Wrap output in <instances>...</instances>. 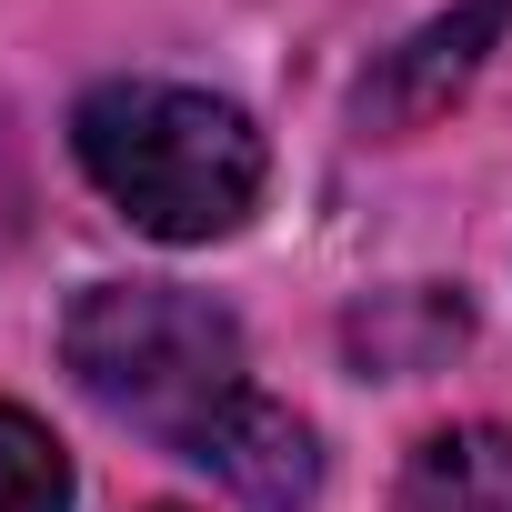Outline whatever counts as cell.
Here are the masks:
<instances>
[{
	"label": "cell",
	"mask_w": 512,
	"mask_h": 512,
	"mask_svg": "<svg viewBox=\"0 0 512 512\" xmlns=\"http://www.w3.org/2000/svg\"><path fill=\"white\" fill-rule=\"evenodd\" d=\"M0 512H71V452L21 402H0Z\"/></svg>",
	"instance_id": "cell-6"
},
{
	"label": "cell",
	"mask_w": 512,
	"mask_h": 512,
	"mask_svg": "<svg viewBox=\"0 0 512 512\" xmlns=\"http://www.w3.org/2000/svg\"><path fill=\"white\" fill-rule=\"evenodd\" d=\"M382 512H512V432L502 422H442V432H422Z\"/></svg>",
	"instance_id": "cell-5"
},
{
	"label": "cell",
	"mask_w": 512,
	"mask_h": 512,
	"mask_svg": "<svg viewBox=\"0 0 512 512\" xmlns=\"http://www.w3.org/2000/svg\"><path fill=\"white\" fill-rule=\"evenodd\" d=\"M161 512H171V502H161Z\"/></svg>",
	"instance_id": "cell-7"
},
{
	"label": "cell",
	"mask_w": 512,
	"mask_h": 512,
	"mask_svg": "<svg viewBox=\"0 0 512 512\" xmlns=\"http://www.w3.org/2000/svg\"><path fill=\"white\" fill-rule=\"evenodd\" d=\"M201 472L231 482L251 512H302V502L322 492V442H312V422H302L292 402L251 392V402L221 422V442L201 452Z\"/></svg>",
	"instance_id": "cell-4"
},
{
	"label": "cell",
	"mask_w": 512,
	"mask_h": 512,
	"mask_svg": "<svg viewBox=\"0 0 512 512\" xmlns=\"http://www.w3.org/2000/svg\"><path fill=\"white\" fill-rule=\"evenodd\" d=\"M61 362L111 422L171 442L181 462H201L221 422L251 402L241 322L181 282H91L61 312Z\"/></svg>",
	"instance_id": "cell-1"
},
{
	"label": "cell",
	"mask_w": 512,
	"mask_h": 512,
	"mask_svg": "<svg viewBox=\"0 0 512 512\" xmlns=\"http://www.w3.org/2000/svg\"><path fill=\"white\" fill-rule=\"evenodd\" d=\"M91 191L151 241H221L262 201V131L241 101L191 81H101L71 111Z\"/></svg>",
	"instance_id": "cell-2"
},
{
	"label": "cell",
	"mask_w": 512,
	"mask_h": 512,
	"mask_svg": "<svg viewBox=\"0 0 512 512\" xmlns=\"http://www.w3.org/2000/svg\"><path fill=\"white\" fill-rule=\"evenodd\" d=\"M502 21H512V0H462V11H442V21H422L402 51H382V71L362 81V131H382V141H402V131H422V121H442L462 91H472V71L492 61V41H502Z\"/></svg>",
	"instance_id": "cell-3"
}]
</instances>
